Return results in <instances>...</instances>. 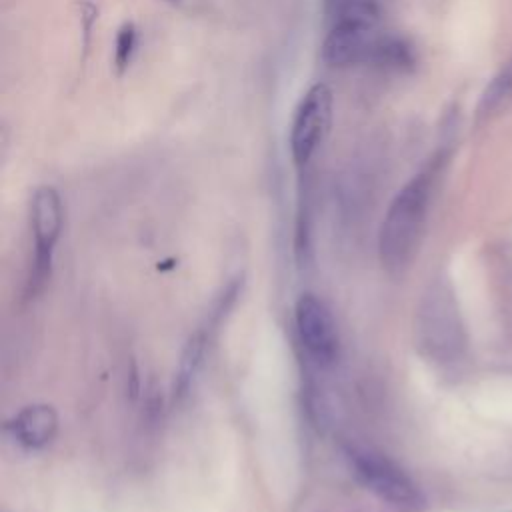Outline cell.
Listing matches in <instances>:
<instances>
[{
    "instance_id": "1",
    "label": "cell",
    "mask_w": 512,
    "mask_h": 512,
    "mask_svg": "<svg viewBox=\"0 0 512 512\" xmlns=\"http://www.w3.org/2000/svg\"><path fill=\"white\" fill-rule=\"evenodd\" d=\"M434 170L412 176L392 198L378 234L380 262L390 272H400L412 260L432 198Z\"/></svg>"
},
{
    "instance_id": "2",
    "label": "cell",
    "mask_w": 512,
    "mask_h": 512,
    "mask_svg": "<svg viewBox=\"0 0 512 512\" xmlns=\"http://www.w3.org/2000/svg\"><path fill=\"white\" fill-rule=\"evenodd\" d=\"M416 336L420 350L434 362H454L464 350V328L452 292L444 284H434L424 294Z\"/></svg>"
},
{
    "instance_id": "3",
    "label": "cell",
    "mask_w": 512,
    "mask_h": 512,
    "mask_svg": "<svg viewBox=\"0 0 512 512\" xmlns=\"http://www.w3.org/2000/svg\"><path fill=\"white\" fill-rule=\"evenodd\" d=\"M348 458L358 480L388 506L402 512H416L424 506L418 484L390 458L360 448H352Z\"/></svg>"
},
{
    "instance_id": "4",
    "label": "cell",
    "mask_w": 512,
    "mask_h": 512,
    "mask_svg": "<svg viewBox=\"0 0 512 512\" xmlns=\"http://www.w3.org/2000/svg\"><path fill=\"white\" fill-rule=\"evenodd\" d=\"M30 226L34 236V260L26 280V296H36L50 278L54 246L62 232V200L56 188H36L30 204Z\"/></svg>"
},
{
    "instance_id": "5",
    "label": "cell",
    "mask_w": 512,
    "mask_h": 512,
    "mask_svg": "<svg viewBox=\"0 0 512 512\" xmlns=\"http://www.w3.org/2000/svg\"><path fill=\"white\" fill-rule=\"evenodd\" d=\"M332 90L316 82L302 96L290 126V154L298 168H304L326 138L332 124Z\"/></svg>"
},
{
    "instance_id": "6",
    "label": "cell",
    "mask_w": 512,
    "mask_h": 512,
    "mask_svg": "<svg viewBox=\"0 0 512 512\" xmlns=\"http://www.w3.org/2000/svg\"><path fill=\"white\" fill-rule=\"evenodd\" d=\"M294 326L304 356L318 368H328L338 358L340 336L330 308L314 294H302L294 308Z\"/></svg>"
},
{
    "instance_id": "7",
    "label": "cell",
    "mask_w": 512,
    "mask_h": 512,
    "mask_svg": "<svg viewBox=\"0 0 512 512\" xmlns=\"http://www.w3.org/2000/svg\"><path fill=\"white\" fill-rule=\"evenodd\" d=\"M242 286V278H234L224 290L222 294L214 300L210 312L206 314L204 322L198 326V330L190 336L182 356H180V364H178V372H176V380H174V396L180 398L188 392L204 356L206 350L214 338V334L218 332V326L222 324L224 316L228 314V310L232 308L238 292Z\"/></svg>"
},
{
    "instance_id": "8",
    "label": "cell",
    "mask_w": 512,
    "mask_h": 512,
    "mask_svg": "<svg viewBox=\"0 0 512 512\" xmlns=\"http://www.w3.org/2000/svg\"><path fill=\"white\" fill-rule=\"evenodd\" d=\"M374 30L348 22H332L330 32L322 44V58L328 66L346 68L358 62H366Z\"/></svg>"
},
{
    "instance_id": "9",
    "label": "cell",
    "mask_w": 512,
    "mask_h": 512,
    "mask_svg": "<svg viewBox=\"0 0 512 512\" xmlns=\"http://www.w3.org/2000/svg\"><path fill=\"white\" fill-rule=\"evenodd\" d=\"M6 430L16 444L36 450L52 442L58 430V416L52 406L34 404L22 408L12 420L6 422Z\"/></svg>"
},
{
    "instance_id": "10",
    "label": "cell",
    "mask_w": 512,
    "mask_h": 512,
    "mask_svg": "<svg viewBox=\"0 0 512 512\" xmlns=\"http://www.w3.org/2000/svg\"><path fill=\"white\" fill-rule=\"evenodd\" d=\"M366 62L388 72H410L416 64L412 44L396 34L374 36Z\"/></svg>"
},
{
    "instance_id": "11",
    "label": "cell",
    "mask_w": 512,
    "mask_h": 512,
    "mask_svg": "<svg viewBox=\"0 0 512 512\" xmlns=\"http://www.w3.org/2000/svg\"><path fill=\"white\" fill-rule=\"evenodd\" d=\"M512 98V60L498 70V74L486 84L478 102V120L494 116Z\"/></svg>"
},
{
    "instance_id": "12",
    "label": "cell",
    "mask_w": 512,
    "mask_h": 512,
    "mask_svg": "<svg viewBox=\"0 0 512 512\" xmlns=\"http://www.w3.org/2000/svg\"><path fill=\"white\" fill-rule=\"evenodd\" d=\"M330 20L374 30L380 20V6L376 0H344Z\"/></svg>"
},
{
    "instance_id": "13",
    "label": "cell",
    "mask_w": 512,
    "mask_h": 512,
    "mask_svg": "<svg viewBox=\"0 0 512 512\" xmlns=\"http://www.w3.org/2000/svg\"><path fill=\"white\" fill-rule=\"evenodd\" d=\"M136 26L132 22H124L116 34V46H114V68L116 74H124L130 66V60L136 50Z\"/></svg>"
},
{
    "instance_id": "14",
    "label": "cell",
    "mask_w": 512,
    "mask_h": 512,
    "mask_svg": "<svg viewBox=\"0 0 512 512\" xmlns=\"http://www.w3.org/2000/svg\"><path fill=\"white\" fill-rule=\"evenodd\" d=\"M342 2H344V0H322V4H324V14H326L328 18H332L334 12L340 8Z\"/></svg>"
},
{
    "instance_id": "15",
    "label": "cell",
    "mask_w": 512,
    "mask_h": 512,
    "mask_svg": "<svg viewBox=\"0 0 512 512\" xmlns=\"http://www.w3.org/2000/svg\"><path fill=\"white\" fill-rule=\"evenodd\" d=\"M170 2H176V0H170Z\"/></svg>"
}]
</instances>
